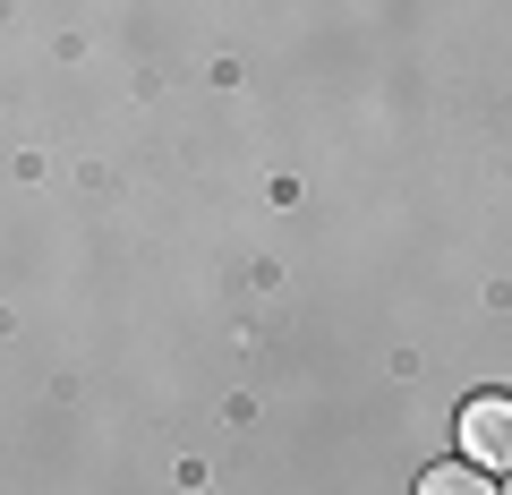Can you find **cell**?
I'll list each match as a JSON object with an SVG mask.
<instances>
[{"mask_svg": "<svg viewBox=\"0 0 512 495\" xmlns=\"http://www.w3.org/2000/svg\"><path fill=\"white\" fill-rule=\"evenodd\" d=\"M461 453L478 461V470H504V453H512V410H504V393H478V402H461Z\"/></svg>", "mask_w": 512, "mask_h": 495, "instance_id": "obj_1", "label": "cell"}, {"mask_svg": "<svg viewBox=\"0 0 512 495\" xmlns=\"http://www.w3.org/2000/svg\"><path fill=\"white\" fill-rule=\"evenodd\" d=\"M419 495H495V478L478 470V461H436V470L419 478Z\"/></svg>", "mask_w": 512, "mask_h": 495, "instance_id": "obj_2", "label": "cell"}]
</instances>
